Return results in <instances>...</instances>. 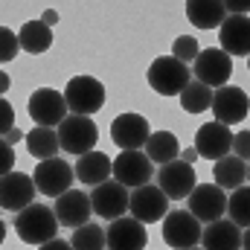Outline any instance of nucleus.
Returning a JSON list of instances; mask_svg holds the SVG:
<instances>
[{
	"instance_id": "obj_33",
	"label": "nucleus",
	"mask_w": 250,
	"mask_h": 250,
	"mask_svg": "<svg viewBox=\"0 0 250 250\" xmlns=\"http://www.w3.org/2000/svg\"><path fill=\"white\" fill-rule=\"evenodd\" d=\"M233 154L242 157L245 163L250 160V131H239V134L233 137Z\"/></svg>"
},
{
	"instance_id": "obj_26",
	"label": "nucleus",
	"mask_w": 250,
	"mask_h": 250,
	"mask_svg": "<svg viewBox=\"0 0 250 250\" xmlns=\"http://www.w3.org/2000/svg\"><path fill=\"white\" fill-rule=\"evenodd\" d=\"M18 38H21V50L23 53H32V56H41V53H47L53 47V32H50V26L44 21L23 23L21 32H18Z\"/></svg>"
},
{
	"instance_id": "obj_4",
	"label": "nucleus",
	"mask_w": 250,
	"mask_h": 250,
	"mask_svg": "<svg viewBox=\"0 0 250 250\" xmlns=\"http://www.w3.org/2000/svg\"><path fill=\"white\" fill-rule=\"evenodd\" d=\"M59 140H62V148L67 154H76V157H84L90 151H96L93 146L99 143V128L90 117H79V114H70L59 128Z\"/></svg>"
},
{
	"instance_id": "obj_6",
	"label": "nucleus",
	"mask_w": 250,
	"mask_h": 250,
	"mask_svg": "<svg viewBox=\"0 0 250 250\" xmlns=\"http://www.w3.org/2000/svg\"><path fill=\"white\" fill-rule=\"evenodd\" d=\"M35 187L47 198H62L64 192H70L73 181H76V169L64 160V157H53V160H41L32 172Z\"/></svg>"
},
{
	"instance_id": "obj_40",
	"label": "nucleus",
	"mask_w": 250,
	"mask_h": 250,
	"mask_svg": "<svg viewBox=\"0 0 250 250\" xmlns=\"http://www.w3.org/2000/svg\"><path fill=\"white\" fill-rule=\"evenodd\" d=\"M181 157H184V160H187L189 166H192V163H195V160H198V157H201V154H198V148H195V146H192V148H187V151H184V154H181Z\"/></svg>"
},
{
	"instance_id": "obj_32",
	"label": "nucleus",
	"mask_w": 250,
	"mask_h": 250,
	"mask_svg": "<svg viewBox=\"0 0 250 250\" xmlns=\"http://www.w3.org/2000/svg\"><path fill=\"white\" fill-rule=\"evenodd\" d=\"M18 50H21V38H18V32L9 29V26H3V29H0V62L9 64L12 59H18Z\"/></svg>"
},
{
	"instance_id": "obj_5",
	"label": "nucleus",
	"mask_w": 250,
	"mask_h": 250,
	"mask_svg": "<svg viewBox=\"0 0 250 250\" xmlns=\"http://www.w3.org/2000/svg\"><path fill=\"white\" fill-rule=\"evenodd\" d=\"M26 111H29L32 123L41 125V128H59V125L70 117V108H67L64 93L53 90V87H38V90L29 96Z\"/></svg>"
},
{
	"instance_id": "obj_13",
	"label": "nucleus",
	"mask_w": 250,
	"mask_h": 250,
	"mask_svg": "<svg viewBox=\"0 0 250 250\" xmlns=\"http://www.w3.org/2000/svg\"><path fill=\"white\" fill-rule=\"evenodd\" d=\"M128 212L143 224H154V221L169 215V198L160 187L146 184L140 189H131V209Z\"/></svg>"
},
{
	"instance_id": "obj_28",
	"label": "nucleus",
	"mask_w": 250,
	"mask_h": 250,
	"mask_svg": "<svg viewBox=\"0 0 250 250\" xmlns=\"http://www.w3.org/2000/svg\"><path fill=\"white\" fill-rule=\"evenodd\" d=\"M212 96H215V90L195 79V82H189V87L181 93V105H184L187 114H204L207 108H212Z\"/></svg>"
},
{
	"instance_id": "obj_38",
	"label": "nucleus",
	"mask_w": 250,
	"mask_h": 250,
	"mask_svg": "<svg viewBox=\"0 0 250 250\" xmlns=\"http://www.w3.org/2000/svg\"><path fill=\"white\" fill-rule=\"evenodd\" d=\"M38 250H73V245H70V242H64V239H53V242L41 245Z\"/></svg>"
},
{
	"instance_id": "obj_27",
	"label": "nucleus",
	"mask_w": 250,
	"mask_h": 250,
	"mask_svg": "<svg viewBox=\"0 0 250 250\" xmlns=\"http://www.w3.org/2000/svg\"><path fill=\"white\" fill-rule=\"evenodd\" d=\"M146 154H148V160L157 163V166H166V163L178 160V154H181L178 137H175L172 131H157V134H151L148 143H146Z\"/></svg>"
},
{
	"instance_id": "obj_36",
	"label": "nucleus",
	"mask_w": 250,
	"mask_h": 250,
	"mask_svg": "<svg viewBox=\"0 0 250 250\" xmlns=\"http://www.w3.org/2000/svg\"><path fill=\"white\" fill-rule=\"evenodd\" d=\"M3 175H12L15 172V146H3Z\"/></svg>"
},
{
	"instance_id": "obj_21",
	"label": "nucleus",
	"mask_w": 250,
	"mask_h": 250,
	"mask_svg": "<svg viewBox=\"0 0 250 250\" xmlns=\"http://www.w3.org/2000/svg\"><path fill=\"white\" fill-rule=\"evenodd\" d=\"M76 169V181L84 184V187H99L105 184L111 175H114V160L102 151H90L84 157H79V163L73 166Z\"/></svg>"
},
{
	"instance_id": "obj_2",
	"label": "nucleus",
	"mask_w": 250,
	"mask_h": 250,
	"mask_svg": "<svg viewBox=\"0 0 250 250\" xmlns=\"http://www.w3.org/2000/svg\"><path fill=\"white\" fill-rule=\"evenodd\" d=\"M148 87L160 96H181L192 82V70L184 62H178L175 56H160L148 64Z\"/></svg>"
},
{
	"instance_id": "obj_35",
	"label": "nucleus",
	"mask_w": 250,
	"mask_h": 250,
	"mask_svg": "<svg viewBox=\"0 0 250 250\" xmlns=\"http://www.w3.org/2000/svg\"><path fill=\"white\" fill-rule=\"evenodd\" d=\"M250 12V0H230L227 3V18H233V15H245L248 18Z\"/></svg>"
},
{
	"instance_id": "obj_22",
	"label": "nucleus",
	"mask_w": 250,
	"mask_h": 250,
	"mask_svg": "<svg viewBox=\"0 0 250 250\" xmlns=\"http://www.w3.org/2000/svg\"><path fill=\"white\" fill-rule=\"evenodd\" d=\"M187 18L198 29H221L227 21V3L224 0H189Z\"/></svg>"
},
{
	"instance_id": "obj_19",
	"label": "nucleus",
	"mask_w": 250,
	"mask_h": 250,
	"mask_svg": "<svg viewBox=\"0 0 250 250\" xmlns=\"http://www.w3.org/2000/svg\"><path fill=\"white\" fill-rule=\"evenodd\" d=\"M146 242L148 233L134 215H123L108 227V250H146Z\"/></svg>"
},
{
	"instance_id": "obj_1",
	"label": "nucleus",
	"mask_w": 250,
	"mask_h": 250,
	"mask_svg": "<svg viewBox=\"0 0 250 250\" xmlns=\"http://www.w3.org/2000/svg\"><path fill=\"white\" fill-rule=\"evenodd\" d=\"M59 227L62 224H59L56 209H50L44 204H29L23 212H18V221H15V230H18L21 242L35 245V248L59 239Z\"/></svg>"
},
{
	"instance_id": "obj_42",
	"label": "nucleus",
	"mask_w": 250,
	"mask_h": 250,
	"mask_svg": "<svg viewBox=\"0 0 250 250\" xmlns=\"http://www.w3.org/2000/svg\"><path fill=\"white\" fill-rule=\"evenodd\" d=\"M242 250H250V227L242 233Z\"/></svg>"
},
{
	"instance_id": "obj_37",
	"label": "nucleus",
	"mask_w": 250,
	"mask_h": 250,
	"mask_svg": "<svg viewBox=\"0 0 250 250\" xmlns=\"http://www.w3.org/2000/svg\"><path fill=\"white\" fill-rule=\"evenodd\" d=\"M21 140H26V134H23L21 128H15V131L3 134V146H15V143H21Z\"/></svg>"
},
{
	"instance_id": "obj_9",
	"label": "nucleus",
	"mask_w": 250,
	"mask_h": 250,
	"mask_svg": "<svg viewBox=\"0 0 250 250\" xmlns=\"http://www.w3.org/2000/svg\"><path fill=\"white\" fill-rule=\"evenodd\" d=\"M90 201H93V212L99 218H108V221L123 218L125 212L131 209V192L120 181H105V184L93 187Z\"/></svg>"
},
{
	"instance_id": "obj_17",
	"label": "nucleus",
	"mask_w": 250,
	"mask_h": 250,
	"mask_svg": "<svg viewBox=\"0 0 250 250\" xmlns=\"http://www.w3.org/2000/svg\"><path fill=\"white\" fill-rule=\"evenodd\" d=\"M233 137L236 134L227 125L212 120V123H204L195 131V148L207 160H221V157H227L233 151Z\"/></svg>"
},
{
	"instance_id": "obj_14",
	"label": "nucleus",
	"mask_w": 250,
	"mask_h": 250,
	"mask_svg": "<svg viewBox=\"0 0 250 250\" xmlns=\"http://www.w3.org/2000/svg\"><path fill=\"white\" fill-rule=\"evenodd\" d=\"M212 114H215V123L221 125H236L242 123L245 117H248L250 111V96L242 90V87H230V84H224V87H218L215 90V96H212V108H209Z\"/></svg>"
},
{
	"instance_id": "obj_10",
	"label": "nucleus",
	"mask_w": 250,
	"mask_h": 250,
	"mask_svg": "<svg viewBox=\"0 0 250 250\" xmlns=\"http://www.w3.org/2000/svg\"><path fill=\"white\" fill-rule=\"evenodd\" d=\"M192 70H195V79L204 82L207 87H224L233 76V59L221 47H209V50H201Z\"/></svg>"
},
{
	"instance_id": "obj_7",
	"label": "nucleus",
	"mask_w": 250,
	"mask_h": 250,
	"mask_svg": "<svg viewBox=\"0 0 250 250\" xmlns=\"http://www.w3.org/2000/svg\"><path fill=\"white\" fill-rule=\"evenodd\" d=\"M201 221L189 212V209H175L163 218V239L166 245L175 250H189V248H198L201 245Z\"/></svg>"
},
{
	"instance_id": "obj_11",
	"label": "nucleus",
	"mask_w": 250,
	"mask_h": 250,
	"mask_svg": "<svg viewBox=\"0 0 250 250\" xmlns=\"http://www.w3.org/2000/svg\"><path fill=\"white\" fill-rule=\"evenodd\" d=\"M189 201V212L201 221V224H212L221 221L227 212V192L215 184H201L195 187V192L187 198Z\"/></svg>"
},
{
	"instance_id": "obj_44",
	"label": "nucleus",
	"mask_w": 250,
	"mask_h": 250,
	"mask_svg": "<svg viewBox=\"0 0 250 250\" xmlns=\"http://www.w3.org/2000/svg\"><path fill=\"white\" fill-rule=\"evenodd\" d=\"M189 250H198V248H189Z\"/></svg>"
},
{
	"instance_id": "obj_15",
	"label": "nucleus",
	"mask_w": 250,
	"mask_h": 250,
	"mask_svg": "<svg viewBox=\"0 0 250 250\" xmlns=\"http://www.w3.org/2000/svg\"><path fill=\"white\" fill-rule=\"evenodd\" d=\"M148 137H151V125L140 114H120L114 120V125H111V140L123 151H140V148H146Z\"/></svg>"
},
{
	"instance_id": "obj_45",
	"label": "nucleus",
	"mask_w": 250,
	"mask_h": 250,
	"mask_svg": "<svg viewBox=\"0 0 250 250\" xmlns=\"http://www.w3.org/2000/svg\"><path fill=\"white\" fill-rule=\"evenodd\" d=\"M248 70H250V64H248Z\"/></svg>"
},
{
	"instance_id": "obj_3",
	"label": "nucleus",
	"mask_w": 250,
	"mask_h": 250,
	"mask_svg": "<svg viewBox=\"0 0 250 250\" xmlns=\"http://www.w3.org/2000/svg\"><path fill=\"white\" fill-rule=\"evenodd\" d=\"M64 99H67L70 114L90 117V114L102 111V105H105V87L93 76H73L67 82V87H64Z\"/></svg>"
},
{
	"instance_id": "obj_43",
	"label": "nucleus",
	"mask_w": 250,
	"mask_h": 250,
	"mask_svg": "<svg viewBox=\"0 0 250 250\" xmlns=\"http://www.w3.org/2000/svg\"><path fill=\"white\" fill-rule=\"evenodd\" d=\"M248 181H250V166H248Z\"/></svg>"
},
{
	"instance_id": "obj_31",
	"label": "nucleus",
	"mask_w": 250,
	"mask_h": 250,
	"mask_svg": "<svg viewBox=\"0 0 250 250\" xmlns=\"http://www.w3.org/2000/svg\"><path fill=\"white\" fill-rule=\"evenodd\" d=\"M172 56H175L178 62L189 64L201 56V47H198V41H195L192 35H178V38L172 41Z\"/></svg>"
},
{
	"instance_id": "obj_16",
	"label": "nucleus",
	"mask_w": 250,
	"mask_h": 250,
	"mask_svg": "<svg viewBox=\"0 0 250 250\" xmlns=\"http://www.w3.org/2000/svg\"><path fill=\"white\" fill-rule=\"evenodd\" d=\"M35 178L32 175H23V172H12V175H3L0 178V201H3V209L9 212H23L32 201H35Z\"/></svg>"
},
{
	"instance_id": "obj_23",
	"label": "nucleus",
	"mask_w": 250,
	"mask_h": 250,
	"mask_svg": "<svg viewBox=\"0 0 250 250\" xmlns=\"http://www.w3.org/2000/svg\"><path fill=\"white\" fill-rule=\"evenodd\" d=\"M204 250H242V227L233 224L230 218L224 221H212L204 227Z\"/></svg>"
},
{
	"instance_id": "obj_18",
	"label": "nucleus",
	"mask_w": 250,
	"mask_h": 250,
	"mask_svg": "<svg viewBox=\"0 0 250 250\" xmlns=\"http://www.w3.org/2000/svg\"><path fill=\"white\" fill-rule=\"evenodd\" d=\"M53 209H56L62 227L79 230V227L90 224L93 201H90V195H84L82 189H70V192H64L62 198H56V207H53Z\"/></svg>"
},
{
	"instance_id": "obj_34",
	"label": "nucleus",
	"mask_w": 250,
	"mask_h": 250,
	"mask_svg": "<svg viewBox=\"0 0 250 250\" xmlns=\"http://www.w3.org/2000/svg\"><path fill=\"white\" fill-rule=\"evenodd\" d=\"M0 117H3V120H0V131H3V134H9V131L18 128V125H15V108H12L9 99L0 102Z\"/></svg>"
},
{
	"instance_id": "obj_39",
	"label": "nucleus",
	"mask_w": 250,
	"mask_h": 250,
	"mask_svg": "<svg viewBox=\"0 0 250 250\" xmlns=\"http://www.w3.org/2000/svg\"><path fill=\"white\" fill-rule=\"evenodd\" d=\"M41 21H44V23H47V26H56V23H59V15H56V9H47V12H44V18H41Z\"/></svg>"
},
{
	"instance_id": "obj_8",
	"label": "nucleus",
	"mask_w": 250,
	"mask_h": 250,
	"mask_svg": "<svg viewBox=\"0 0 250 250\" xmlns=\"http://www.w3.org/2000/svg\"><path fill=\"white\" fill-rule=\"evenodd\" d=\"M114 181L128 189H140L154 181V163L146 151H123L114 157Z\"/></svg>"
},
{
	"instance_id": "obj_20",
	"label": "nucleus",
	"mask_w": 250,
	"mask_h": 250,
	"mask_svg": "<svg viewBox=\"0 0 250 250\" xmlns=\"http://www.w3.org/2000/svg\"><path fill=\"white\" fill-rule=\"evenodd\" d=\"M218 41L230 59L233 56H250V18H245V15L227 18L218 29Z\"/></svg>"
},
{
	"instance_id": "obj_29",
	"label": "nucleus",
	"mask_w": 250,
	"mask_h": 250,
	"mask_svg": "<svg viewBox=\"0 0 250 250\" xmlns=\"http://www.w3.org/2000/svg\"><path fill=\"white\" fill-rule=\"evenodd\" d=\"M70 245L73 250H108V230H102L99 224H84L73 230Z\"/></svg>"
},
{
	"instance_id": "obj_24",
	"label": "nucleus",
	"mask_w": 250,
	"mask_h": 250,
	"mask_svg": "<svg viewBox=\"0 0 250 250\" xmlns=\"http://www.w3.org/2000/svg\"><path fill=\"white\" fill-rule=\"evenodd\" d=\"M212 178H215V187H221L224 192H236L248 184V163L236 154H227V157L215 160Z\"/></svg>"
},
{
	"instance_id": "obj_41",
	"label": "nucleus",
	"mask_w": 250,
	"mask_h": 250,
	"mask_svg": "<svg viewBox=\"0 0 250 250\" xmlns=\"http://www.w3.org/2000/svg\"><path fill=\"white\" fill-rule=\"evenodd\" d=\"M9 87H12V79H9V73H0V93H9Z\"/></svg>"
},
{
	"instance_id": "obj_12",
	"label": "nucleus",
	"mask_w": 250,
	"mask_h": 250,
	"mask_svg": "<svg viewBox=\"0 0 250 250\" xmlns=\"http://www.w3.org/2000/svg\"><path fill=\"white\" fill-rule=\"evenodd\" d=\"M157 187L166 192L169 201H184V198H189V195L195 192V187H198L195 169L189 166L187 160L178 157V160L160 166V172H157Z\"/></svg>"
},
{
	"instance_id": "obj_30",
	"label": "nucleus",
	"mask_w": 250,
	"mask_h": 250,
	"mask_svg": "<svg viewBox=\"0 0 250 250\" xmlns=\"http://www.w3.org/2000/svg\"><path fill=\"white\" fill-rule=\"evenodd\" d=\"M227 215H230V221L233 224H239V227H250V187L245 184L242 189H236V192H230V198H227Z\"/></svg>"
},
{
	"instance_id": "obj_25",
	"label": "nucleus",
	"mask_w": 250,
	"mask_h": 250,
	"mask_svg": "<svg viewBox=\"0 0 250 250\" xmlns=\"http://www.w3.org/2000/svg\"><path fill=\"white\" fill-rule=\"evenodd\" d=\"M26 148H29L32 157H38V163H41V160H53V157L59 154V148H62L59 131H56V128H41V125H35L32 131H26Z\"/></svg>"
}]
</instances>
